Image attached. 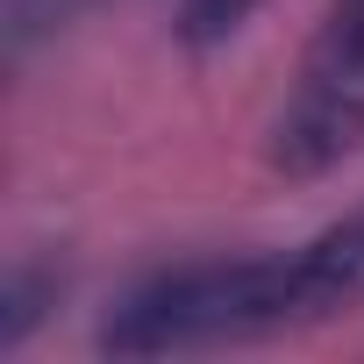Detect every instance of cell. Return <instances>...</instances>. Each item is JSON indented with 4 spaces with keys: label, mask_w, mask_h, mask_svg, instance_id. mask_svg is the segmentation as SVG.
<instances>
[{
    "label": "cell",
    "mask_w": 364,
    "mask_h": 364,
    "mask_svg": "<svg viewBox=\"0 0 364 364\" xmlns=\"http://www.w3.org/2000/svg\"><path fill=\"white\" fill-rule=\"evenodd\" d=\"M300 279L293 257H193L136 279L107 321L100 350L107 357H186V350H222L250 343L272 328H300Z\"/></svg>",
    "instance_id": "1"
},
{
    "label": "cell",
    "mask_w": 364,
    "mask_h": 364,
    "mask_svg": "<svg viewBox=\"0 0 364 364\" xmlns=\"http://www.w3.org/2000/svg\"><path fill=\"white\" fill-rule=\"evenodd\" d=\"M364 143V0H336L328 22L314 29L293 93L272 114V171L321 178Z\"/></svg>",
    "instance_id": "2"
},
{
    "label": "cell",
    "mask_w": 364,
    "mask_h": 364,
    "mask_svg": "<svg viewBox=\"0 0 364 364\" xmlns=\"http://www.w3.org/2000/svg\"><path fill=\"white\" fill-rule=\"evenodd\" d=\"M293 279H300V314L307 321L364 300V208L343 215L336 229H321L314 243H300L293 250Z\"/></svg>",
    "instance_id": "3"
},
{
    "label": "cell",
    "mask_w": 364,
    "mask_h": 364,
    "mask_svg": "<svg viewBox=\"0 0 364 364\" xmlns=\"http://www.w3.org/2000/svg\"><path fill=\"white\" fill-rule=\"evenodd\" d=\"M58 293H65V272H58V264H43V257H15L8 279H0V350H22L29 328L58 307Z\"/></svg>",
    "instance_id": "4"
},
{
    "label": "cell",
    "mask_w": 364,
    "mask_h": 364,
    "mask_svg": "<svg viewBox=\"0 0 364 364\" xmlns=\"http://www.w3.org/2000/svg\"><path fill=\"white\" fill-rule=\"evenodd\" d=\"M86 8H100V0H0V50H8V65H22L50 36H65Z\"/></svg>",
    "instance_id": "5"
},
{
    "label": "cell",
    "mask_w": 364,
    "mask_h": 364,
    "mask_svg": "<svg viewBox=\"0 0 364 364\" xmlns=\"http://www.w3.org/2000/svg\"><path fill=\"white\" fill-rule=\"evenodd\" d=\"M257 15V0H171V29L186 50H222L250 29Z\"/></svg>",
    "instance_id": "6"
}]
</instances>
